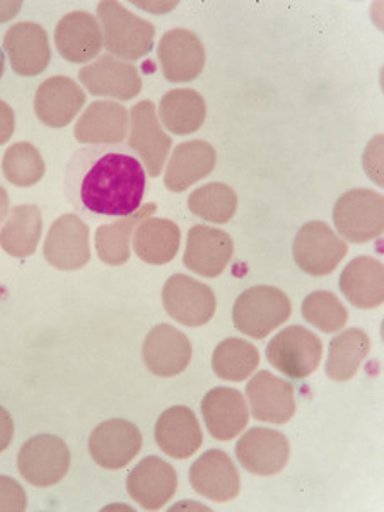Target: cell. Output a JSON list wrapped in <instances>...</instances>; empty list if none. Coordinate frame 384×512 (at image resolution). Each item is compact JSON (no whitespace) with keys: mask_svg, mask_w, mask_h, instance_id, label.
<instances>
[{"mask_svg":"<svg viewBox=\"0 0 384 512\" xmlns=\"http://www.w3.org/2000/svg\"><path fill=\"white\" fill-rule=\"evenodd\" d=\"M147 173L130 147L89 146L65 169V197L89 219L130 217L146 195Z\"/></svg>","mask_w":384,"mask_h":512,"instance_id":"obj_1","label":"cell"},{"mask_svg":"<svg viewBox=\"0 0 384 512\" xmlns=\"http://www.w3.org/2000/svg\"><path fill=\"white\" fill-rule=\"evenodd\" d=\"M98 18L103 31V45L111 57L139 60L154 47V24L135 16L120 2H101Z\"/></svg>","mask_w":384,"mask_h":512,"instance_id":"obj_2","label":"cell"},{"mask_svg":"<svg viewBox=\"0 0 384 512\" xmlns=\"http://www.w3.org/2000/svg\"><path fill=\"white\" fill-rule=\"evenodd\" d=\"M292 315L289 297L270 286L251 287L234 304L233 321L239 332L251 338H265L284 325Z\"/></svg>","mask_w":384,"mask_h":512,"instance_id":"obj_3","label":"cell"},{"mask_svg":"<svg viewBox=\"0 0 384 512\" xmlns=\"http://www.w3.org/2000/svg\"><path fill=\"white\" fill-rule=\"evenodd\" d=\"M333 222L350 243L364 245L378 238L384 229V198L381 193L355 188L338 198Z\"/></svg>","mask_w":384,"mask_h":512,"instance_id":"obj_4","label":"cell"},{"mask_svg":"<svg viewBox=\"0 0 384 512\" xmlns=\"http://www.w3.org/2000/svg\"><path fill=\"white\" fill-rule=\"evenodd\" d=\"M323 344L304 326H287L267 345V359L289 379L308 378L320 366Z\"/></svg>","mask_w":384,"mask_h":512,"instance_id":"obj_5","label":"cell"},{"mask_svg":"<svg viewBox=\"0 0 384 512\" xmlns=\"http://www.w3.org/2000/svg\"><path fill=\"white\" fill-rule=\"evenodd\" d=\"M347 243L333 233L332 227L321 221L304 224L292 246L297 267L315 277L332 274L347 255Z\"/></svg>","mask_w":384,"mask_h":512,"instance_id":"obj_6","label":"cell"},{"mask_svg":"<svg viewBox=\"0 0 384 512\" xmlns=\"http://www.w3.org/2000/svg\"><path fill=\"white\" fill-rule=\"evenodd\" d=\"M18 468L26 482L47 489L59 483L69 472V448L60 437L40 434L23 444Z\"/></svg>","mask_w":384,"mask_h":512,"instance_id":"obj_7","label":"cell"},{"mask_svg":"<svg viewBox=\"0 0 384 512\" xmlns=\"http://www.w3.org/2000/svg\"><path fill=\"white\" fill-rule=\"evenodd\" d=\"M171 139L164 134L159 123L156 106L152 101H140L130 111L128 147L137 154L147 175L158 178L164 161L171 151Z\"/></svg>","mask_w":384,"mask_h":512,"instance_id":"obj_8","label":"cell"},{"mask_svg":"<svg viewBox=\"0 0 384 512\" xmlns=\"http://www.w3.org/2000/svg\"><path fill=\"white\" fill-rule=\"evenodd\" d=\"M164 309L181 325L204 326L216 313V296L209 286L176 274L169 277L163 289Z\"/></svg>","mask_w":384,"mask_h":512,"instance_id":"obj_9","label":"cell"},{"mask_svg":"<svg viewBox=\"0 0 384 512\" xmlns=\"http://www.w3.org/2000/svg\"><path fill=\"white\" fill-rule=\"evenodd\" d=\"M239 463L248 472L260 477H272L286 468L291 456V444L282 432L253 427L236 444Z\"/></svg>","mask_w":384,"mask_h":512,"instance_id":"obj_10","label":"cell"},{"mask_svg":"<svg viewBox=\"0 0 384 512\" xmlns=\"http://www.w3.org/2000/svg\"><path fill=\"white\" fill-rule=\"evenodd\" d=\"M142 449V434L132 422L106 420L89 437V453L106 470H120L134 460Z\"/></svg>","mask_w":384,"mask_h":512,"instance_id":"obj_11","label":"cell"},{"mask_svg":"<svg viewBox=\"0 0 384 512\" xmlns=\"http://www.w3.org/2000/svg\"><path fill=\"white\" fill-rule=\"evenodd\" d=\"M45 258L59 270H79L89 262V227L81 217L65 214L53 222L48 231Z\"/></svg>","mask_w":384,"mask_h":512,"instance_id":"obj_12","label":"cell"},{"mask_svg":"<svg viewBox=\"0 0 384 512\" xmlns=\"http://www.w3.org/2000/svg\"><path fill=\"white\" fill-rule=\"evenodd\" d=\"M79 79L93 96L117 98L120 101L134 99L142 89V79L135 65L111 55H103L93 64L82 67Z\"/></svg>","mask_w":384,"mask_h":512,"instance_id":"obj_13","label":"cell"},{"mask_svg":"<svg viewBox=\"0 0 384 512\" xmlns=\"http://www.w3.org/2000/svg\"><path fill=\"white\" fill-rule=\"evenodd\" d=\"M130 497L146 511H158L178 489L175 468L159 456H147L127 478Z\"/></svg>","mask_w":384,"mask_h":512,"instance_id":"obj_14","label":"cell"},{"mask_svg":"<svg viewBox=\"0 0 384 512\" xmlns=\"http://www.w3.org/2000/svg\"><path fill=\"white\" fill-rule=\"evenodd\" d=\"M4 52L12 70L23 77L38 76L52 59L47 31L36 23L11 26L4 36Z\"/></svg>","mask_w":384,"mask_h":512,"instance_id":"obj_15","label":"cell"},{"mask_svg":"<svg viewBox=\"0 0 384 512\" xmlns=\"http://www.w3.org/2000/svg\"><path fill=\"white\" fill-rule=\"evenodd\" d=\"M161 70L169 82H190L205 67V48L193 31L171 30L159 41Z\"/></svg>","mask_w":384,"mask_h":512,"instance_id":"obj_16","label":"cell"},{"mask_svg":"<svg viewBox=\"0 0 384 512\" xmlns=\"http://www.w3.org/2000/svg\"><path fill=\"white\" fill-rule=\"evenodd\" d=\"M192 352L187 335L166 323L152 328L142 349L147 369L161 378L183 373L192 361Z\"/></svg>","mask_w":384,"mask_h":512,"instance_id":"obj_17","label":"cell"},{"mask_svg":"<svg viewBox=\"0 0 384 512\" xmlns=\"http://www.w3.org/2000/svg\"><path fill=\"white\" fill-rule=\"evenodd\" d=\"M55 45L67 62L88 64L98 57L103 48L101 24L89 12H70L57 24Z\"/></svg>","mask_w":384,"mask_h":512,"instance_id":"obj_18","label":"cell"},{"mask_svg":"<svg viewBox=\"0 0 384 512\" xmlns=\"http://www.w3.org/2000/svg\"><path fill=\"white\" fill-rule=\"evenodd\" d=\"M234 243L229 234L209 226H193L188 233L183 262L195 274L217 277L233 258Z\"/></svg>","mask_w":384,"mask_h":512,"instance_id":"obj_19","label":"cell"},{"mask_svg":"<svg viewBox=\"0 0 384 512\" xmlns=\"http://www.w3.org/2000/svg\"><path fill=\"white\" fill-rule=\"evenodd\" d=\"M246 396L256 420L268 424H286L296 414L292 384L268 371H260L253 376L246 386Z\"/></svg>","mask_w":384,"mask_h":512,"instance_id":"obj_20","label":"cell"},{"mask_svg":"<svg viewBox=\"0 0 384 512\" xmlns=\"http://www.w3.org/2000/svg\"><path fill=\"white\" fill-rule=\"evenodd\" d=\"M86 94L70 77H50L41 84L35 96L36 117L47 127L64 128L79 115Z\"/></svg>","mask_w":384,"mask_h":512,"instance_id":"obj_21","label":"cell"},{"mask_svg":"<svg viewBox=\"0 0 384 512\" xmlns=\"http://www.w3.org/2000/svg\"><path fill=\"white\" fill-rule=\"evenodd\" d=\"M190 483L198 494L216 502L233 501L241 489L233 460L219 449H210L193 463Z\"/></svg>","mask_w":384,"mask_h":512,"instance_id":"obj_22","label":"cell"},{"mask_svg":"<svg viewBox=\"0 0 384 512\" xmlns=\"http://www.w3.org/2000/svg\"><path fill=\"white\" fill-rule=\"evenodd\" d=\"M202 415L212 437L231 441L245 431L250 422L243 393L234 388H214L202 400Z\"/></svg>","mask_w":384,"mask_h":512,"instance_id":"obj_23","label":"cell"},{"mask_svg":"<svg viewBox=\"0 0 384 512\" xmlns=\"http://www.w3.org/2000/svg\"><path fill=\"white\" fill-rule=\"evenodd\" d=\"M125 106L113 101H94L77 120L76 139L89 146H118L128 135Z\"/></svg>","mask_w":384,"mask_h":512,"instance_id":"obj_24","label":"cell"},{"mask_svg":"<svg viewBox=\"0 0 384 512\" xmlns=\"http://www.w3.org/2000/svg\"><path fill=\"white\" fill-rule=\"evenodd\" d=\"M154 434L161 451L176 460L190 458L204 441L197 417L190 408L181 405L168 408L161 414Z\"/></svg>","mask_w":384,"mask_h":512,"instance_id":"obj_25","label":"cell"},{"mask_svg":"<svg viewBox=\"0 0 384 512\" xmlns=\"http://www.w3.org/2000/svg\"><path fill=\"white\" fill-rule=\"evenodd\" d=\"M216 166V151L205 140H190L176 147L169 159L164 185L169 192H185L193 183L204 180Z\"/></svg>","mask_w":384,"mask_h":512,"instance_id":"obj_26","label":"cell"},{"mask_svg":"<svg viewBox=\"0 0 384 512\" xmlns=\"http://www.w3.org/2000/svg\"><path fill=\"white\" fill-rule=\"evenodd\" d=\"M340 291L355 308H378L384 301L383 263L371 256H357L340 275Z\"/></svg>","mask_w":384,"mask_h":512,"instance_id":"obj_27","label":"cell"},{"mask_svg":"<svg viewBox=\"0 0 384 512\" xmlns=\"http://www.w3.org/2000/svg\"><path fill=\"white\" fill-rule=\"evenodd\" d=\"M180 227L159 217H147L135 227L134 250L142 262L164 265L180 250Z\"/></svg>","mask_w":384,"mask_h":512,"instance_id":"obj_28","label":"cell"},{"mask_svg":"<svg viewBox=\"0 0 384 512\" xmlns=\"http://www.w3.org/2000/svg\"><path fill=\"white\" fill-rule=\"evenodd\" d=\"M43 219L36 205H18L7 214L0 229V246L14 258H28L40 243Z\"/></svg>","mask_w":384,"mask_h":512,"instance_id":"obj_29","label":"cell"},{"mask_svg":"<svg viewBox=\"0 0 384 512\" xmlns=\"http://www.w3.org/2000/svg\"><path fill=\"white\" fill-rule=\"evenodd\" d=\"M159 117L171 134H193L204 125L207 105L193 89H173L161 99Z\"/></svg>","mask_w":384,"mask_h":512,"instance_id":"obj_30","label":"cell"},{"mask_svg":"<svg viewBox=\"0 0 384 512\" xmlns=\"http://www.w3.org/2000/svg\"><path fill=\"white\" fill-rule=\"evenodd\" d=\"M371 350V340L359 328H350L333 338L328 350L325 373L333 381H349L359 371L362 361Z\"/></svg>","mask_w":384,"mask_h":512,"instance_id":"obj_31","label":"cell"},{"mask_svg":"<svg viewBox=\"0 0 384 512\" xmlns=\"http://www.w3.org/2000/svg\"><path fill=\"white\" fill-rule=\"evenodd\" d=\"M156 212V205L147 204L140 207L135 214L130 217H123L120 221L113 224H105L96 231V250L103 262L108 265H123L130 258V236L134 233L135 227L140 222L152 216Z\"/></svg>","mask_w":384,"mask_h":512,"instance_id":"obj_32","label":"cell"},{"mask_svg":"<svg viewBox=\"0 0 384 512\" xmlns=\"http://www.w3.org/2000/svg\"><path fill=\"white\" fill-rule=\"evenodd\" d=\"M260 366V354L255 345L241 338H226L212 355L214 373L226 381H245Z\"/></svg>","mask_w":384,"mask_h":512,"instance_id":"obj_33","label":"cell"},{"mask_svg":"<svg viewBox=\"0 0 384 512\" xmlns=\"http://www.w3.org/2000/svg\"><path fill=\"white\" fill-rule=\"evenodd\" d=\"M188 209L205 221L226 224L236 214L238 195L224 183H207L188 197Z\"/></svg>","mask_w":384,"mask_h":512,"instance_id":"obj_34","label":"cell"},{"mask_svg":"<svg viewBox=\"0 0 384 512\" xmlns=\"http://www.w3.org/2000/svg\"><path fill=\"white\" fill-rule=\"evenodd\" d=\"M2 171L12 185L33 187L45 176V161L30 142H16L4 154Z\"/></svg>","mask_w":384,"mask_h":512,"instance_id":"obj_35","label":"cell"},{"mask_svg":"<svg viewBox=\"0 0 384 512\" xmlns=\"http://www.w3.org/2000/svg\"><path fill=\"white\" fill-rule=\"evenodd\" d=\"M304 320L325 333H335L344 328L349 313L342 301L332 292L316 291L303 303Z\"/></svg>","mask_w":384,"mask_h":512,"instance_id":"obj_36","label":"cell"},{"mask_svg":"<svg viewBox=\"0 0 384 512\" xmlns=\"http://www.w3.org/2000/svg\"><path fill=\"white\" fill-rule=\"evenodd\" d=\"M28 507V497L21 483L14 478L0 475V512H23Z\"/></svg>","mask_w":384,"mask_h":512,"instance_id":"obj_37","label":"cell"},{"mask_svg":"<svg viewBox=\"0 0 384 512\" xmlns=\"http://www.w3.org/2000/svg\"><path fill=\"white\" fill-rule=\"evenodd\" d=\"M369 149L366 151V171L367 176H371L378 185H383V164H381V159H383V152H381V147H383V139L381 137H376V139L371 142V146H367Z\"/></svg>","mask_w":384,"mask_h":512,"instance_id":"obj_38","label":"cell"},{"mask_svg":"<svg viewBox=\"0 0 384 512\" xmlns=\"http://www.w3.org/2000/svg\"><path fill=\"white\" fill-rule=\"evenodd\" d=\"M16 128V117L11 106L7 105L6 101L0 99V146H4L9 142L12 134Z\"/></svg>","mask_w":384,"mask_h":512,"instance_id":"obj_39","label":"cell"},{"mask_svg":"<svg viewBox=\"0 0 384 512\" xmlns=\"http://www.w3.org/2000/svg\"><path fill=\"white\" fill-rule=\"evenodd\" d=\"M14 437V420L6 408L0 407V453H4L11 446Z\"/></svg>","mask_w":384,"mask_h":512,"instance_id":"obj_40","label":"cell"},{"mask_svg":"<svg viewBox=\"0 0 384 512\" xmlns=\"http://www.w3.org/2000/svg\"><path fill=\"white\" fill-rule=\"evenodd\" d=\"M23 4L21 2H0V24L7 23L18 16Z\"/></svg>","mask_w":384,"mask_h":512,"instance_id":"obj_41","label":"cell"},{"mask_svg":"<svg viewBox=\"0 0 384 512\" xmlns=\"http://www.w3.org/2000/svg\"><path fill=\"white\" fill-rule=\"evenodd\" d=\"M134 6L142 7V9H146L147 12H152V14H166V12L171 11V9H175L178 4L176 2H134Z\"/></svg>","mask_w":384,"mask_h":512,"instance_id":"obj_42","label":"cell"},{"mask_svg":"<svg viewBox=\"0 0 384 512\" xmlns=\"http://www.w3.org/2000/svg\"><path fill=\"white\" fill-rule=\"evenodd\" d=\"M7 214H9V195L4 188L0 187V224L6 221Z\"/></svg>","mask_w":384,"mask_h":512,"instance_id":"obj_43","label":"cell"},{"mask_svg":"<svg viewBox=\"0 0 384 512\" xmlns=\"http://www.w3.org/2000/svg\"><path fill=\"white\" fill-rule=\"evenodd\" d=\"M4 70H6V57H4V52L0 50V79L4 76Z\"/></svg>","mask_w":384,"mask_h":512,"instance_id":"obj_44","label":"cell"}]
</instances>
